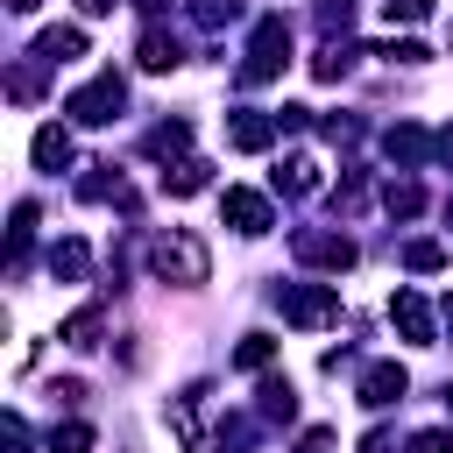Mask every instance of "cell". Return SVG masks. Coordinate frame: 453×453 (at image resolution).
Here are the masks:
<instances>
[{
  "instance_id": "obj_1",
  "label": "cell",
  "mask_w": 453,
  "mask_h": 453,
  "mask_svg": "<svg viewBox=\"0 0 453 453\" xmlns=\"http://www.w3.org/2000/svg\"><path fill=\"white\" fill-rule=\"evenodd\" d=\"M149 269H156L163 283H177V290H198V283L212 276V248H205L198 234L170 226V234H156V241H149Z\"/></svg>"
},
{
  "instance_id": "obj_2",
  "label": "cell",
  "mask_w": 453,
  "mask_h": 453,
  "mask_svg": "<svg viewBox=\"0 0 453 453\" xmlns=\"http://www.w3.org/2000/svg\"><path fill=\"white\" fill-rule=\"evenodd\" d=\"M283 64H290V21H283V14H262V21H255V35H248L241 85H269Z\"/></svg>"
},
{
  "instance_id": "obj_3",
  "label": "cell",
  "mask_w": 453,
  "mask_h": 453,
  "mask_svg": "<svg viewBox=\"0 0 453 453\" xmlns=\"http://www.w3.org/2000/svg\"><path fill=\"white\" fill-rule=\"evenodd\" d=\"M276 311H283L290 326L319 333V326H340V290H333V283H283V290H276Z\"/></svg>"
},
{
  "instance_id": "obj_4",
  "label": "cell",
  "mask_w": 453,
  "mask_h": 453,
  "mask_svg": "<svg viewBox=\"0 0 453 453\" xmlns=\"http://www.w3.org/2000/svg\"><path fill=\"white\" fill-rule=\"evenodd\" d=\"M120 106H127V85H120V78H113V71H99V78H92V85H78V92H71V99H64V113H71V120H78V127H106V120H113V113H120Z\"/></svg>"
},
{
  "instance_id": "obj_5",
  "label": "cell",
  "mask_w": 453,
  "mask_h": 453,
  "mask_svg": "<svg viewBox=\"0 0 453 453\" xmlns=\"http://www.w3.org/2000/svg\"><path fill=\"white\" fill-rule=\"evenodd\" d=\"M290 255H297L304 269H333V276L354 269V241L333 234V226H297V234H290Z\"/></svg>"
},
{
  "instance_id": "obj_6",
  "label": "cell",
  "mask_w": 453,
  "mask_h": 453,
  "mask_svg": "<svg viewBox=\"0 0 453 453\" xmlns=\"http://www.w3.org/2000/svg\"><path fill=\"white\" fill-rule=\"evenodd\" d=\"M389 326H396L411 347H432V340H439V319H432V304H425L418 290H396V297H389Z\"/></svg>"
},
{
  "instance_id": "obj_7",
  "label": "cell",
  "mask_w": 453,
  "mask_h": 453,
  "mask_svg": "<svg viewBox=\"0 0 453 453\" xmlns=\"http://www.w3.org/2000/svg\"><path fill=\"white\" fill-rule=\"evenodd\" d=\"M403 389H411L403 361H368V368H361V403H368V411H389V403H403Z\"/></svg>"
},
{
  "instance_id": "obj_8",
  "label": "cell",
  "mask_w": 453,
  "mask_h": 453,
  "mask_svg": "<svg viewBox=\"0 0 453 453\" xmlns=\"http://www.w3.org/2000/svg\"><path fill=\"white\" fill-rule=\"evenodd\" d=\"M219 212H226V226H234V234H248V241H255V234H269V198H262V191H241V184H234V191L219 198Z\"/></svg>"
},
{
  "instance_id": "obj_9",
  "label": "cell",
  "mask_w": 453,
  "mask_h": 453,
  "mask_svg": "<svg viewBox=\"0 0 453 453\" xmlns=\"http://www.w3.org/2000/svg\"><path fill=\"white\" fill-rule=\"evenodd\" d=\"M276 134H283V127H276V113H234V120H226V142H234L241 156H262Z\"/></svg>"
},
{
  "instance_id": "obj_10",
  "label": "cell",
  "mask_w": 453,
  "mask_h": 453,
  "mask_svg": "<svg viewBox=\"0 0 453 453\" xmlns=\"http://www.w3.org/2000/svg\"><path fill=\"white\" fill-rule=\"evenodd\" d=\"M382 156H389V163H403V170H418V163L432 156V134H425V127H411V120H396V127L382 134Z\"/></svg>"
},
{
  "instance_id": "obj_11",
  "label": "cell",
  "mask_w": 453,
  "mask_h": 453,
  "mask_svg": "<svg viewBox=\"0 0 453 453\" xmlns=\"http://www.w3.org/2000/svg\"><path fill=\"white\" fill-rule=\"evenodd\" d=\"M198 403H205V389L170 396V432H177V446H184V453H198V446H205V432H198Z\"/></svg>"
},
{
  "instance_id": "obj_12",
  "label": "cell",
  "mask_w": 453,
  "mask_h": 453,
  "mask_svg": "<svg viewBox=\"0 0 453 453\" xmlns=\"http://www.w3.org/2000/svg\"><path fill=\"white\" fill-rule=\"evenodd\" d=\"M35 57H42V64H71V57H85V28H71V21L42 28V35H35Z\"/></svg>"
},
{
  "instance_id": "obj_13",
  "label": "cell",
  "mask_w": 453,
  "mask_h": 453,
  "mask_svg": "<svg viewBox=\"0 0 453 453\" xmlns=\"http://www.w3.org/2000/svg\"><path fill=\"white\" fill-rule=\"evenodd\" d=\"M205 184H212V163H205V156H184V163L163 170V191H170V198H191V191H205Z\"/></svg>"
},
{
  "instance_id": "obj_14",
  "label": "cell",
  "mask_w": 453,
  "mask_h": 453,
  "mask_svg": "<svg viewBox=\"0 0 453 453\" xmlns=\"http://www.w3.org/2000/svg\"><path fill=\"white\" fill-rule=\"evenodd\" d=\"M99 333H106V311H99V304H78V311L57 326L64 347H99Z\"/></svg>"
},
{
  "instance_id": "obj_15",
  "label": "cell",
  "mask_w": 453,
  "mask_h": 453,
  "mask_svg": "<svg viewBox=\"0 0 453 453\" xmlns=\"http://www.w3.org/2000/svg\"><path fill=\"white\" fill-rule=\"evenodd\" d=\"M134 64H142V71H177V64H184V50H177V35L149 28V35H142V50H134Z\"/></svg>"
},
{
  "instance_id": "obj_16",
  "label": "cell",
  "mask_w": 453,
  "mask_h": 453,
  "mask_svg": "<svg viewBox=\"0 0 453 453\" xmlns=\"http://www.w3.org/2000/svg\"><path fill=\"white\" fill-rule=\"evenodd\" d=\"M28 156H35V170H64V163H71V134H64V127H35Z\"/></svg>"
},
{
  "instance_id": "obj_17",
  "label": "cell",
  "mask_w": 453,
  "mask_h": 453,
  "mask_svg": "<svg viewBox=\"0 0 453 453\" xmlns=\"http://www.w3.org/2000/svg\"><path fill=\"white\" fill-rule=\"evenodd\" d=\"M85 269H92V248H85V241H57V248H50V276L85 283Z\"/></svg>"
},
{
  "instance_id": "obj_18",
  "label": "cell",
  "mask_w": 453,
  "mask_h": 453,
  "mask_svg": "<svg viewBox=\"0 0 453 453\" xmlns=\"http://www.w3.org/2000/svg\"><path fill=\"white\" fill-rule=\"evenodd\" d=\"M255 418H269V425H290V418H297V396H290V382H283V375H269V382H262Z\"/></svg>"
},
{
  "instance_id": "obj_19",
  "label": "cell",
  "mask_w": 453,
  "mask_h": 453,
  "mask_svg": "<svg viewBox=\"0 0 453 453\" xmlns=\"http://www.w3.org/2000/svg\"><path fill=\"white\" fill-rule=\"evenodd\" d=\"M347 71H354V42H347V35H340V42H326V50L311 57V78H326V85H333V78H347Z\"/></svg>"
},
{
  "instance_id": "obj_20",
  "label": "cell",
  "mask_w": 453,
  "mask_h": 453,
  "mask_svg": "<svg viewBox=\"0 0 453 453\" xmlns=\"http://www.w3.org/2000/svg\"><path fill=\"white\" fill-rule=\"evenodd\" d=\"M269 361H276V340H269V333H248V340L234 347V368H248V375H262Z\"/></svg>"
},
{
  "instance_id": "obj_21",
  "label": "cell",
  "mask_w": 453,
  "mask_h": 453,
  "mask_svg": "<svg viewBox=\"0 0 453 453\" xmlns=\"http://www.w3.org/2000/svg\"><path fill=\"white\" fill-rule=\"evenodd\" d=\"M149 149H156V156H177V163H184V149H191V120H163V127L149 134Z\"/></svg>"
},
{
  "instance_id": "obj_22",
  "label": "cell",
  "mask_w": 453,
  "mask_h": 453,
  "mask_svg": "<svg viewBox=\"0 0 453 453\" xmlns=\"http://www.w3.org/2000/svg\"><path fill=\"white\" fill-rule=\"evenodd\" d=\"M311 184H319V170H311V156H290V163L276 170V191H290V198H304Z\"/></svg>"
},
{
  "instance_id": "obj_23",
  "label": "cell",
  "mask_w": 453,
  "mask_h": 453,
  "mask_svg": "<svg viewBox=\"0 0 453 453\" xmlns=\"http://www.w3.org/2000/svg\"><path fill=\"white\" fill-rule=\"evenodd\" d=\"M382 205H389L396 219H411V212H425V191H418L411 177H396V184H382Z\"/></svg>"
},
{
  "instance_id": "obj_24",
  "label": "cell",
  "mask_w": 453,
  "mask_h": 453,
  "mask_svg": "<svg viewBox=\"0 0 453 453\" xmlns=\"http://www.w3.org/2000/svg\"><path fill=\"white\" fill-rule=\"evenodd\" d=\"M403 269H418V276L446 269V241H403Z\"/></svg>"
},
{
  "instance_id": "obj_25",
  "label": "cell",
  "mask_w": 453,
  "mask_h": 453,
  "mask_svg": "<svg viewBox=\"0 0 453 453\" xmlns=\"http://www.w3.org/2000/svg\"><path fill=\"white\" fill-rule=\"evenodd\" d=\"M191 21L198 28H226V21H241V0H191Z\"/></svg>"
},
{
  "instance_id": "obj_26",
  "label": "cell",
  "mask_w": 453,
  "mask_h": 453,
  "mask_svg": "<svg viewBox=\"0 0 453 453\" xmlns=\"http://www.w3.org/2000/svg\"><path fill=\"white\" fill-rule=\"evenodd\" d=\"M50 453H92V425H78V418L57 425V432H50Z\"/></svg>"
},
{
  "instance_id": "obj_27",
  "label": "cell",
  "mask_w": 453,
  "mask_h": 453,
  "mask_svg": "<svg viewBox=\"0 0 453 453\" xmlns=\"http://www.w3.org/2000/svg\"><path fill=\"white\" fill-rule=\"evenodd\" d=\"M382 14L411 28V21H425V14H432V0H382Z\"/></svg>"
},
{
  "instance_id": "obj_28",
  "label": "cell",
  "mask_w": 453,
  "mask_h": 453,
  "mask_svg": "<svg viewBox=\"0 0 453 453\" xmlns=\"http://www.w3.org/2000/svg\"><path fill=\"white\" fill-rule=\"evenodd\" d=\"M382 57H389V64H425V57H432V50H425V42H411V35H403V42H389V50H382Z\"/></svg>"
},
{
  "instance_id": "obj_29",
  "label": "cell",
  "mask_w": 453,
  "mask_h": 453,
  "mask_svg": "<svg viewBox=\"0 0 453 453\" xmlns=\"http://www.w3.org/2000/svg\"><path fill=\"white\" fill-rule=\"evenodd\" d=\"M411 453H453V432H418Z\"/></svg>"
},
{
  "instance_id": "obj_30",
  "label": "cell",
  "mask_w": 453,
  "mask_h": 453,
  "mask_svg": "<svg viewBox=\"0 0 453 453\" xmlns=\"http://www.w3.org/2000/svg\"><path fill=\"white\" fill-rule=\"evenodd\" d=\"M297 453H333V432H326V425H311V432L297 439Z\"/></svg>"
},
{
  "instance_id": "obj_31",
  "label": "cell",
  "mask_w": 453,
  "mask_h": 453,
  "mask_svg": "<svg viewBox=\"0 0 453 453\" xmlns=\"http://www.w3.org/2000/svg\"><path fill=\"white\" fill-rule=\"evenodd\" d=\"M7 92H14V99H35V71H28V64H21V71H14V78H7Z\"/></svg>"
},
{
  "instance_id": "obj_32",
  "label": "cell",
  "mask_w": 453,
  "mask_h": 453,
  "mask_svg": "<svg viewBox=\"0 0 453 453\" xmlns=\"http://www.w3.org/2000/svg\"><path fill=\"white\" fill-rule=\"evenodd\" d=\"M432 156H439V163H453V127H439V134H432Z\"/></svg>"
},
{
  "instance_id": "obj_33",
  "label": "cell",
  "mask_w": 453,
  "mask_h": 453,
  "mask_svg": "<svg viewBox=\"0 0 453 453\" xmlns=\"http://www.w3.org/2000/svg\"><path fill=\"white\" fill-rule=\"evenodd\" d=\"M78 14H113V0H78Z\"/></svg>"
},
{
  "instance_id": "obj_34",
  "label": "cell",
  "mask_w": 453,
  "mask_h": 453,
  "mask_svg": "<svg viewBox=\"0 0 453 453\" xmlns=\"http://www.w3.org/2000/svg\"><path fill=\"white\" fill-rule=\"evenodd\" d=\"M134 7H142V14H163V7H170V0H134Z\"/></svg>"
},
{
  "instance_id": "obj_35",
  "label": "cell",
  "mask_w": 453,
  "mask_h": 453,
  "mask_svg": "<svg viewBox=\"0 0 453 453\" xmlns=\"http://www.w3.org/2000/svg\"><path fill=\"white\" fill-rule=\"evenodd\" d=\"M7 7H14V14H35V0H7Z\"/></svg>"
},
{
  "instance_id": "obj_36",
  "label": "cell",
  "mask_w": 453,
  "mask_h": 453,
  "mask_svg": "<svg viewBox=\"0 0 453 453\" xmlns=\"http://www.w3.org/2000/svg\"><path fill=\"white\" fill-rule=\"evenodd\" d=\"M446 411H453V382H446Z\"/></svg>"
},
{
  "instance_id": "obj_37",
  "label": "cell",
  "mask_w": 453,
  "mask_h": 453,
  "mask_svg": "<svg viewBox=\"0 0 453 453\" xmlns=\"http://www.w3.org/2000/svg\"><path fill=\"white\" fill-rule=\"evenodd\" d=\"M446 326H453V297H446Z\"/></svg>"
}]
</instances>
